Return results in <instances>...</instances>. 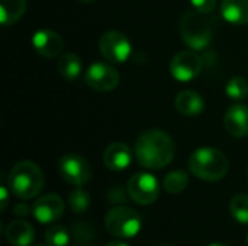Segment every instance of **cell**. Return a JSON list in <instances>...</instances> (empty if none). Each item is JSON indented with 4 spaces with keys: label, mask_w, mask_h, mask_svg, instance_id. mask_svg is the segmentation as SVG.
<instances>
[{
    "label": "cell",
    "mask_w": 248,
    "mask_h": 246,
    "mask_svg": "<svg viewBox=\"0 0 248 246\" xmlns=\"http://www.w3.org/2000/svg\"><path fill=\"white\" fill-rule=\"evenodd\" d=\"M15 215L16 216H19V217H23V216H28L29 213H32V209H29L28 207V204H22V203H19V204H16L15 206Z\"/></svg>",
    "instance_id": "4316f807"
},
{
    "label": "cell",
    "mask_w": 248,
    "mask_h": 246,
    "mask_svg": "<svg viewBox=\"0 0 248 246\" xmlns=\"http://www.w3.org/2000/svg\"><path fill=\"white\" fill-rule=\"evenodd\" d=\"M180 33L187 46L193 51H202L212 42L214 30L208 14L193 9L182 16Z\"/></svg>",
    "instance_id": "277c9868"
},
{
    "label": "cell",
    "mask_w": 248,
    "mask_h": 246,
    "mask_svg": "<svg viewBox=\"0 0 248 246\" xmlns=\"http://www.w3.org/2000/svg\"><path fill=\"white\" fill-rule=\"evenodd\" d=\"M119 72L106 62H94L84 72V83L96 91H112L119 84Z\"/></svg>",
    "instance_id": "30bf717a"
},
{
    "label": "cell",
    "mask_w": 248,
    "mask_h": 246,
    "mask_svg": "<svg viewBox=\"0 0 248 246\" xmlns=\"http://www.w3.org/2000/svg\"><path fill=\"white\" fill-rule=\"evenodd\" d=\"M141 226L142 222L140 215L128 206H118L105 216L106 231L118 239H131L137 236Z\"/></svg>",
    "instance_id": "5b68a950"
},
{
    "label": "cell",
    "mask_w": 248,
    "mask_h": 246,
    "mask_svg": "<svg viewBox=\"0 0 248 246\" xmlns=\"http://www.w3.org/2000/svg\"><path fill=\"white\" fill-rule=\"evenodd\" d=\"M189 184V177L185 171L176 170L169 173L163 180V187L169 194H180Z\"/></svg>",
    "instance_id": "ffe728a7"
},
{
    "label": "cell",
    "mask_w": 248,
    "mask_h": 246,
    "mask_svg": "<svg viewBox=\"0 0 248 246\" xmlns=\"http://www.w3.org/2000/svg\"><path fill=\"white\" fill-rule=\"evenodd\" d=\"M227 132L234 138H244L248 135V106L237 103L232 104L224 117Z\"/></svg>",
    "instance_id": "4fadbf2b"
},
{
    "label": "cell",
    "mask_w": 248,
    "mask_h": 246,
    "mask_svg": "<svg viewBox=\"0 0 248 246\" xmlns=\"http://www.w3.org/2000/svg\"><path fill=\"white\" fill-rule=\"evenodd\" d=\"M131 148L124 142H113L103 152V164L110 171H124L131 165Z\"/></svg>",
    "instance_id": "5bb4252c"
},
{
    "label": "cell",
    "mask_w": 248,
    "mask_h": 246,
    "mask_svg": "<svg viewBox=\"0 0 248 246\" xmlns=\"http://www.w3.org/2000/svg\"><path fill=\"white\" fill-rule=\"evenodd\" d=\"M209 246H227V245H224V244H218V242H215V244H211Z\"/></svg>",
    "instance_id": "f1b7e54d"
},
{
    "label": "cell",
    "mask_w": 248,
    "mask_h": 246,
    "mask_svg": "<svg viewBox=\"0 0 248 246\" xmlns=\"http://www.w3.org/2000/svg\"><path fill=\"white\" fill-rule=\"evenodd\" d=\"M106 246H129L128 244H125V242H122V241H112V242H109Z\"/></svg>",
    "instance_id": "83f0119b"
},
{
    "label": "cell",
    "mask_w": 248,
    "mask_h": 246,
    "mask_svg": "<svg viewBox=\"0 0 248 246\" xmlns=\"http://www.w3.org/2000/svg\"><path fill=\"white\" fill-rule=\"evenodd\" d=\"M92 199L90 194L81 188V187H76L70 194H68V206L74 213H84L89 207H90Z\"/></svg>",
    "instance_id": "44dd1931"
},
{
    "label": "cell",
    "mask_w": 248,
    "mask_h": 246,
    "mask_svg": "<svg viewBox=\"0 0 248 246\" xmlns=\"http://www.w3.org/2000/svg\"><path fill=\"white\" fill-rule=\"evenodd\" d=\"M230 213L237 222L248 225V194H237L231 199Z\"/></svg>",
    "instance_id": "7402d4cb"
},
{
    "label": "cell",
    "mask_w": 248,
    "mask_h": 246,
    "mask_svg": "<svg viewBox=\"0 0 248 246\" xmlns=\"http://www.w3.org/2000/svg\"><path fill=\"white\" fill-rule=\"evenodd\" d=\"M57 71L60 75H62L65 80H77L83 71V62L81 58L77 54L67 52L58 57L57 61Z\"/></svg>",
    "instance_id": "ac0fdd59"
},
{
    "label": "cell",
    "mask_w": 248,
    "mask_h": 246,
    "mask_svg": "<svg viewBox=\"0 0 248 246\" xmlns=\"http://www.w3.org/2000/svg\"><path fill=\"white\" fill-rule=\"evenodd\" d=\"M9 191L10 190L7 186H4V184L0 186V210L1 212H4L9 204Z\"/></svg>",
    "instance_id": "484cf974"
},
{
    "label": "cell",
    "mask_w": 248,
    "mask_h": 246,
    "mask_svg": "<svg viewBox=\"0 0 248 246\" xmlns=\"http://www.w3.org/2000/svg\"><path fill=\"white\" fill-rule=\"evenodd\" d=\"M225 93L230 99L241 101L248 97V81L244 77H232L225 86Z\"/></svg>",
    "instance_id": "cb8c5ba5"
},
{
    "label": "cell",
    "mask_w": 248,
    "mask_h": 246,
    "mask_svg": "<svg viewBox=\"0 0 248 246\" xmlns=\"http://www.w3.org/2000/svg\"><path fill=\"white\" fill-rule=\"evenodd\" d=\"M217 1L218 0H190L192 7L205 14H209L214 12V9L217 7Z\"/></svg>",
    "instance_id": "d4e9b609"
},
{
    "label": "cell",
    "mask_w": 248,
    "mask_h": 246,
    "mask_svg": "<svg viewBox=\"0 0 248 246\" xmlns=\"http://www.w3.org/2000/svg\"><path fill=\"white\" fill-rule=\"evenodd\" d=\"M80 1H83V3H92V1H94V0H80Z\"/></svg>",
    "instance_id": "f546056e"
},
{
    "label": "cell",
    "mask_w": 248,
    "mask_h": 246,
    "mask_svg": "<svg viewBox=\"0 0 248 246\" xmlns=\"http://www.w3.org/2000/svg\"><path fill=\"white\" fill-rule=\"evenodd\" d=\"M99 49L102 57L109 62L122 64L129 59L132 45L125 33L119 30H109L102 35L99 41Z\"/></svg>",
    "instance_id": "52a82bcc"
},
{
    "label": "cell",
    "mask_w": 248,
    "mask_h": 246,
    "mask_svg": "<svg viewBox=\"0 0 248 246\" xmlns=\"http://www.w3.org/2000/svg\"><path fill=\"white\" fill-rule=\"evenodd\" d=\"M58 173L65 183L74 187H83L92 178L90 164L87 162L84 157L74 154V152L65 154L60 158Z\"/></svg>",
    "instance_id": "8992f818"
},
{
    "label": "cell",
    "mask_w": 248,
    "mask_h": 246,
    "mask_svg": "<svg viewBox=\"0 0 248 246\" xmlns=\"http://www.w3.org/2000/svg\"><path fill=\"white\" fill-rule=\"evenodd\" d=\"M32 46L44 58H57L64 49V41L55 30L39 29L32 35Z\"/></svg>",
    "instance_id": "7c38bea8"
},
{
    "label": "cell",
    "mask_w": 248,
    "mask_h": 246,
    "mask_svg": "<svg viewBox=\"0 0 248 246\" xmlns=\"http://www.w3.org/2000/svg\"><path fill=\"white\" fill-rule=\"evenodd\" d=\"M4 235H6L7 242L13 246H29L33 244L36 233L31 223H28L26 220L17 219L7 225Z\"/></svg>",
    "instance_id": "9a60e30c"
},
{
    "label": "cell",
    "mask_w": 248,
    "mask_h": 246,
    "mask_svg": "<svg viewBox=\"0 0 248 246\" xmlns=\"http://www.w3.org/2000/svg\"><path fill=\"white\" fill-rule=\"evenodd\" d=\"M128 194L138 204H153L160 196V183L150 173H137L128 181Z\"/></svg>",
    "instance_id": "ba28073f"
},
{
    "label": "cell",
    "mask_w": 248,
    "mask_h": 246,
    "mask_svg": "<svg viewBox=\"0 0 248 246\" xmlns=\"http://www.w3.org/2000/svg\"><path fill=\"white\" fill-rule=\"evenodd\" d=\"M203 68V61L196 51H180L170 62V74L180 83L195 80Z\"/></svg>",
    "instance_id": "9c48e42d"
},
{
    "label": "cell",
    "mask_w": 248,
    "mask_h": 246,
    "mask_svg": "<svg viewBox=\"0 0 248 246\" xmlns=\"http://www.w3.org/2000/svg\"><path fill=\"white\" fill-rule=\"evenodd\" d=\"M134 154L141 167L161 170L173 161L176 146L169 133L160 129H150L137 139Z\"/></svg>",
    "instance_id": "6da1fadb"
},
{
    "label": "cell",
    "mask_w": 248,
    "mask_h": 246,
    "mask_svg": "<svg viewBox=\"0 0 248 246\" xmlns=\"http://www.w3.org/2000/svg\"><path fill=\"white\" fill-rule=\"evenodd\" d=\"M45 242L48 246H68L70 232L62 225H52L45 231Z\"/></svg>",
    "instance_id": "603a6c76"
},
{
    "label": "cell",
    "mask_w": 248,
    "mask_h": 246,
    "mask_svg": "<svg viewBox=\"0 0 248 246\" xmlns=\"http://www.w3.org/2000/svg\"><path fill=\"white\" fill-rule=\"evenodd\" d=\"M230 164L227 157L215 148L203 146L196 151L189 158L190 173L203 181H218L224 178L228 173Z\"/></svg>",
    "instance_id": "3957f363"
},
{
    "label": "cell",
    "mask_w": 248,
    "mask_h": 246,
    "mask_svg": "<svg viewBox=\"0 0 248 246\" xmlns=\"http://www.w3.org/2000/svg\"><path fill=\"white\" fill-rule=\"evenodd\" d=\"M35 246H44V245H35Z\"/></svg>",
    "instance_id": "1f68e13d"
},
{
    "label": "cell",
    "mask_w": 248,
    "mask_h": 246,
    "mask_svg": "<svg viewBox=\"0 0 248 246\" xmlns=\"http://www.w3.org/2000/svg\"><path fill=\"white\" fill-rule=\"evenodd\" d=\"M247 246H248V236H247Z\"/></svg>",
    "instance_id": "4dcf8cb0"
},
{
    "label": "cell",
    "mask_w": 248,
    "mask_h": 246,
    "mask_svg": "<svg viewBox=\"0 0 248 246\" xmlns=\"http://www.w3.org/2000/svg\"><path fill=\"white\" fill-rule=\"evenodd\" d=\"M174 106L177 112L185 116H196L203 112L205 101L199 93L193 90H183L176 96Z\"/></svg>",
    "instance_id": "2e32d148"
},
{
    "label": "cell",
    "mask_w": 248,
    "mask_h": 246,
    "mask_svg": "<svg viewBox=\"0 0 248 246\" xmlns=\"http://www.w3.org/2000/svg\"><path fill=\"white\" fill-rule=\"evenodd\" d=\"M65 204L62 199L57 194H45L39 199L32 206V215L39 223H52L58 220L62 213H64Z\"/></svg>",
    "instance_id": "8fae6325"
},
{
    "label": "cell",
    "mask_w": 248,
    "mask_h": 246,
    "mask_svg": "<svg viewBox=\"0 0 248 246\" xmlns=\"http://www.w3.org/2000/svg\"><path fill=\"white\" fill-rule=\"evenodd\" d=\"M44 174L41 168L32 161H20L12 167L7 174L6 184L9 190L23 200L36 197L44 188Z\"/></svg>",
    "instance_id": "7a4b0ae2"
},
{
    "label": "cell",
    "mask_w": 248,
    "mask_h": 246,
    "mask_svg": "<svg viewBox=\"0 0 248 246\" xmlns=\"http://www.w3.org/2000/svg\"><path fill=\"white\" fill-rule=\"evenodd\" d=\"M26 12V0H0V23L10 26Z\"/></svg>",
    "instance_id": "d6986e66"
},
{
    "label": "cell",
    "mask_w": 248,
    "mask_h": 246,
    "mask_svg": "<svg viewBox=\"0 0 248 246\" xmlns=\"http://www.w3.org/2000/svg\"><path fill=\"white\" fill-rule=\"evenodd\" d=\"M221 16L232 25L248 23V0H222Z\"/></svg>",
    "instance_id": "e0dca14e"
}]
</instances>
